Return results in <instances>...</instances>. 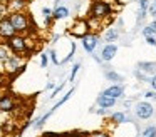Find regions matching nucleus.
Masks as SVG:
<instances>
[{"label":"nucleus","instance_id":"obj_1","mask_svg":"<svg viewBox=\"0 0 156 137\" xmlns=\"http://www.w3.org/2000/svg\"><path fill=\"white\" fill-rule=\"evenodd\" d=\"M112 5L108 0H91V5L87 10V17L89 19H96L99 22H108L112 19Z\"/></svg>","mask_w":156,"mask_h":137},{"label":"nucleus","instance_id":"obj_2","mask_svg":"<svg viewBox=\"0 0 156 137\" xmlns=\"http://www.w3.org/2000/svg\"><path fill=\"white\" fill-rule=\"evenodd\" d=\"M9 19H10L12 25H14L15 32L20 33V35H25V33H32V29L34 25L30 23V17L25 10L22 12H12L9 13Z\"/></svg>","mask_w":156,"mask_h":137},{"label":"nucleus","instance_id":"obj_3","mask_svg":"<svg viewBox=\"0 0 156 137\" xmlns=\"http://www.w3.org/2000/svg\"><path fill=\"white\" fill-rule=\"evenodd\" d=\"M7 47L10 49V52L14 55H25L29 57L30 55V49H29V40L25 35H20V33H15L14 37H10L9 40H5Z\"/></svg>","mask_w":156,"mask_h":137},{"label":"nucleus","instance_id":"obj_4","mask_svg":"<svg viewBox=\"0 0 156 137\" xmlns=\"http://www.w3.org/2000/svg\"><path fill=\"white\" fill-rule=\"evenodd\" d=\"M67 33L71 37H74V39H84L86 35H89L91 33V27H89V22L87 19H84V17H79V19H76L74 22H72V25L67 29Z\"/></svg>","mask_w":156,"mask_h":137},{"label":"nucleus","instance_id":"obj_5","mask_svg":"<svg viewBox=\"0 0 156 137\" xmlns=\"http://www.w3.org/2000/svg\"><path fill=\"white\" fill-rule=\"evenodd\" d=\"M2 70H4V74H7V75H15V74L22 72V70H24V60H22V57L12 53V55L2 63Z\"/></svg>","mask_w":156,"mask_h":137},{"label":"nucleus","instance_id":"obj_6","mask_svg":"<svg viewBox=\"0 0 156 137\" xmlns=\"http://www.w3.org/2000/svg\"><path fill=\"white\" fill-rule=\"evenodd\" d=\"M153 114H154V107H153V104L146 102V100H141V102H138L134 105V115L138 117L139 120L151 119Z\"/></svg>","mask_w":156,"mask_h":137},{"label":"nucleus","instance_id":"obj_7","mask_svg":"<svg viewBox=\"0 0 156 137\" xmlns=\"http://www.w3.org/2000/svg\"><path fill=\"white\" fill-rule=\"evenodd\" d=\"M15 33H17V32H15V29H14V25H12L9 15L2 17V19H0V39H2V40H9L10 37H14Z\"/></svg>","mask_w":156,"mask_h":137},{"label":"nucleus","instance_id":"obj_8","mask_svg":"<svg viewBox=\"0 0 156 137\" xmlns=\"http://www.w3.org/2000/svg\"><path fill=\"white\" fill-rule=\"evenodd\" d=\"M17 100H15L14 95H10V94H4L2 95V99H0V112H14L15 109H17Z\"/></svg>","mask_w":156,"mask_h":137},{"label":"nucleus","instance_id":"obj_9","mask_svg":"<svg viewBox=\"0 0 156 137\" xmlns=\"http://www.w3.org/2000/svg\"><path fill=\"white\" fill-rule=\"evenodd\" d=\"M116 53H118V45H116V43H106L101 49V52H99L101 62H111L116 57Z\"/></svg>","mask_w":156,"mask_h":137},{"label":"nucleus","instance_id":"obj_10","mask_svg":"<svg viewBox=\"0 0 156 137\" xmlns=\"http://www.w3.org/2000/svg\"><path fill=\"white\" fill-rule=\"evenodd\" d=\"M98 42H99V35L96 32H91L89 35H86L84 39H82V47H84V50L87 53H92L96 50Z\"/></svg>","mask_w":156,"mask_h":137},{"label":"nucleus","instance_id":"obj_11","mask_svg":"<svg viewBox=\"0 0 156 137\" xmlns=\"http://www.w3.org/2000/svg\"><path fill=\"white\" fill-rule=\"evenodd\" d=\"M101 94H104V95H108V97H112V99L119 100V99H122V95H124V87H122L121 84H112L111 87H108L106 90H102Z\"/></svg>","mask_w":156,"mask_h":137},{"label":"nucleus","instance_id":"obj_12","mask_svg":"<svg viewBox=\"0 0 156 137\" xmlns=\"http://www.w3.org/2000/svg\"><path fill=\"white\" fill-rule=\"evenodd\" d=\"M25 5H27V0H7V2H5L7 13L22 12V10H25Z\"/></svg>","mask_w":156,"mask_h":137},{"label":"nucleus","instance_id":"obj_13","mask_svg":"<svg viewBox=\"0 0 156 137\" xmlns=\"http://www.w3.org/2000/svg\"><path fill=\"white\" fill-rule=\"evenodd\" d=\"M138 70L151 77V75H154V72H156V63L154 62H139L138 63Z\"/></svg>","mask_w":156,"mask_h":137},{"label":"nucleus","instance_id":"obj_14","mask_svg":"<svg viewBox=\"0 0 156 137\" xmlns=\"http://www.w3.org/2000/svg\"><path fill=\"white\" fill-rule=\"evenodd\" d=\"M96 104H98V107H102V109H109V107H112L116 104V99H112V97H108L104 95V94H99L98 100H96Z\"/></svg>","mask_w":156,"mask_h":137},{"label":"nucleus","instance_id":"obj_15","mask_svg":"<svg viewBox=\"0 0 156 137\" xmlns=\"http://www.w3.org/2000/svg\"><path fill=\"white\" fill-rule=\"evenodd\" d=\"M52 17L54 20H62V19H67L69 17V9L64 5H57L54 10H52Z\"/></svg>","mask_w":156,"mask_h":137},{"label":"nucleus","instance_id":"obj_16","mask_svg":"<svg viewBox=\"0 0 156 137\" xmlns=\"http://www.w3.org/2000/svg\"><path fill=\"white\" fill-rule=\"evenodd\" d=\"M119 39V30H116V29H108L104 32V40L108 43H114L116 40Z\"/></svg>","mask_w":156,"mask_h":137},{"label":"nucleus","instance_id":"obj_17","mask_svg":"<svg viewBox=\"0 0 156 137\" xmlns=\"http://www.w3.org/2000/svg\"><path fill=\"white\" fill-rule=\"evenodd\" d=\"M72 94H74V89H71V90H67V92H66V95H64V97H62V99H61V100H59V102H57V104H55V105H54V107H52V109H51V110H49V114H51V115H52V114H54V112H55V110H57V109H59V107H62V105H64V104H66V102H67V100H69V99H71V95H72Z\"/></svg>","mask_w":156,"mask_h":137},{"label":"nucleus","instance_id":"obj_18","mask_svg":"<svg viewBox=\"0 0 156 137\" xmlns=\"http://www.w3.org/2000/svg\"><path fill=\"white\" fill-rule=\"evenodd\" d=\"M0 130H2V134H5V135H10V134L15 132V124L14 120H5L2 125H0Z\"/></svg>","mask_w":156,"mask_h":137},{"label":"nucleus","instance_id":"obj_19","mask_svg":"<svg viewBox=\"0 0 156 137\" xmlns=\"http://www.w3.org/2000/svg\"><path fill=\"white\" fill-rule=\"evenodd\" d=\"M104 75H106V79L111 80L112 84H122V80H124V79H122V75H119V74L114 72V70H106Z\"/></svg>","mask_w":156,"mask_h":137},{"label":"nucleus","instance_id":"obj_20","mask_svg":"<svg viewBox=\"0 0 156 137\" xmlns=\"http://www.w3.org/2000/svg\"><path fill=\"white\" fill-rule=\"evenodd\" d=\"M109 120H111L112 124H124V122H128V117H126L124 112H112L111 117H109Z\"/></svg>","mask_w":156,"mask_h":137},{"label":"nucleus","instance_id":"obj_21","mask_svg":"<svg viewBox=\"0 0 156 137\" xmlns=\"http://www.w3.org/2000/svg\"><path fill=\"white\" fill-rule=\"evenodd\" d=\"M42 17H44L45 27H51L52 22H54V17H52V9H49V7H44V9H42Z\"/></svg>","mask_w":156,"mask_h":137},{"label":"nucleus","instance_id":"obj_22","mask_svg":"<svg viewBox=\"0 0 156 137\" xmlns=\"http://www.w3.org/2000/svg\"><path fill=\"white\" fill-rule=\"evenodd\" d=\"M10 55H12V52L7 47V43H0V65H2Z\"/></svg>","mask_w":156,"mask_h":137},{"label":"nucleus","instance_id":"obj_23","mask_svg":"<svg viewBox=\"0 0 156 137\" xmlns=\"http://www.w3.org/2000/svg\"><path fill=\"white\" fill-rule=\"evenodd\" d=\"M143 35L144 37H149V35L156 37V20H153L151 23H148V25L143 29Z\"/></svg>","mask_w":156,"mask_h":137},{"label":"nucleus","instance_id":"obj_24","mask_svg":"<svg viewBox=\"0 0 156 137\" xmlns=\"http://www.w3.org/2000/svg\"><path fill=\"white\" fill-rule=\"evenodd\" d=\"M141 137H156V125H148L143 129Z\"/></svg>","mask_w":156,"mask_h":137},{"label":"nucleus","instance_id":"obj_25","mask_svg":"<svg viewBox=\"0 0 156 137\" xmlns=\"http://www.w3.org/2000/svg\"><path fill=\"white\" fill-rule=\"evenodd\" d=\"M79 69H81V63H74V67H72V72H71V75H69V82H74V79H76V74L79 72Z\"/></svg>","mask_w":156,"mask_h":137},{"label":"nucleus","instance_id":"obj_26","mask_svg":"<svg viewBox=\"0 0 156 137\" xmlns=\"http://www.w3.org/2000/svg\"><path fill=\"white\" fill-rule=\"evenodd\" d=\"M89 137H111L106 130H94V132H89Z\"/></svg>","mask_w":156,"mask_h":137},{"label":"nucleus","instance_id":"obj_27","mask_svg":"<svg viewBox=\"0 0 156 137\" xmlns=\"http://www.w3.org/2000/svg\"><path fill=\"white\" fill-rule=\"evenodd\" d=\"M138 5H139V10H146L148 12V9H149V0H138Z\"/></svg>","mask_w":156,"mask_h":137},{"label":"nucleus","instance_id":"obj_28","mask_svg":"<svg viewBox=\"0 0 156 137\" xmlns=\"http://www.w3.org/2000/svg\"><path fill=\"white\" fill-rule=\"evenodd\" d=\"M42 137H69V134H57V132H44Z\"/></svg>","mask_w":156,"mask_h":137},{"label":"nucleus","instance_id":"obj_29","mask_svg":"<svg viewBox=\"0 0 156 137\" xmlns=\"http://www.w3.org/2000/svg\"><path fill=\"white\" fill-rule=\"evenodd\" d=\"M62 89H64V82H62V84H61V85H57V87H55V89H54V90H52V94H51V99H54V97H55V95H57V94H59V92H61V90H62Z\"/></svg>","mask_w":156,"mask_h":137},{"label":"nucleus","instance_id":"obj_30","mask_svg":"<svg viewBox=\"0 0 156 137\" xmlns=\"http://www.w3.org/2000/svg\"><path fill=\"white\" fill-rule=\"evenodd\" d=\"M47 62H49L47 53H41V67H47Z\"/></svg>","mask_w":156,"mask_h":137},{"label":"nucleus","instance_id":"obj_31","mask_svg":"<svg viewBox=\"0 0 156 137\" xmlns=\"http://www.w3.org/2000/svg\"><path fill=\"white\" fill-rule=\"evenodd\" d=\"M51 59H52V62H54L55 65H59V63H61V60H59L57 55H55V50H51Z\"/></svg>","mask_w":156,"mask_h":137},{"label":"nucleus","instance_id":"obj_32","mask_svg":"<svg viewBox=\"0 0 156 137\" xmlns=\"http://www.w3.org/2000/svg\"><path fill=\"white\" fill-rule=\"evenodd\" d=\"M146 42H148L151 47H156V37H153V35L146 37Z\"/></svg>","mask_w":156,"mask_h":137},{"label":"nucleus","instance_id":"obj_33","mask_svg":"<svg viewBox=\"0 0 156 137\" xmlns=\"http://www.w3.org/2000/svg\"><path fill=\"white\" fill-rule=\"evenodd\" d=\"M5 15H9L7 9H5V3H0V19H2V17H5Z\"/></svg>","mask_w":156,"mask_h":137},{"label":"nucleus","instance_id":"obj_34","mask_svg":"<svg viewBox=\"0 0 156 137\" xmlns=\"http://www.w3.org/2000/svg\"><path fill=\"white\" fill-rule=\"evenodd\" d=\"M149 84H151V89L156 92V74H154V75H151V79H149Z\"/></svg>","mask_w":156,"mask_h":137},{"label":"nucleus","instance_id":"obj_35","mask_svg":"<svg viewBox=\"0 0 156 137\" xmlns=\"http://www.w3.org/2000/svg\"><path fill=\"white\" fill-rule=\"evenodd\" d=\"M144 97H146V99H156V92H154V90H149V92H144Z\"/></svg>","mask_w":156,"mask_h":137},{"label":"nucleus","instance_id":"obj_36","mask_svg":"<svg viewBox=\"0 0 156 137\" xmlns=\"http://www.w3.org/2000/svg\"><path fill=\"white\" fill-rule=\"evenodd\" d=\"M47 89H55V87H54V84H52V82H49V84H47Z\"/></svg>","mask_w":156,"mask_h":137},{"label":"nucleus","instance_id":"obj_37","mask_svg":"<svg viewBox=\"0 0 156 137\" xmlns=\"http://www.w3.org/2000/svg\"><path fill=\"white\" fill-rule=\"evenodd\" d=\"M2 95H4V89L0 87V99H2Z\"/></svg>","mask_w":156,"mask_h":137},{"label":"nucleus","instance_id":"obj_38","mask_svg":"<svg viewBox=\"0 0 156 137\" xmlns=\"http://www.w3.org/2000/svg\"><path fill=\"white\" fill-rule=\"evenodd\" d=\"M151 5H153V7H154V9H156V0H153V3H151Z\"/></svg>","mask_w":156,"mask_h":137},{"label":"nucleus","instance_id":"obj_39","mask_svg":"<svg viewBox=\"0 0 156 137\" xmlns=\"http://www.w3.org/2000/svg\"><path fill=\"white\" fill-rule=\"evenodd\" d=\"M5 2H7V0H0V3H5Z\"/></svg>","mask_w":156,"mask_h":137},{"label":"nucleus","instance_id":"obj_40","mask_svg":"<svg viewBox=\"0 0 156 137\" xmlns=\"http://www.w3.org/2000/svg\"><path fill=\"white\" fill-rule=\"evenodd\" d=\"M0 134H2V130H0Z\"/></svg>","mask_w":156,"mask_h":137},{"label":"nucleus","instance_id":"obj_41","mask_svg":"<svg viewBox=\"0 0 156 137\" xmlns=\"http://www.w3.org/2000/svg\"><path fill=\"white\" fill-rule=\"evenodd\" d=\"M87 137H89V135H87Z\"/></svg>","mask_w":156,"mask_h":137}]
</instances>
